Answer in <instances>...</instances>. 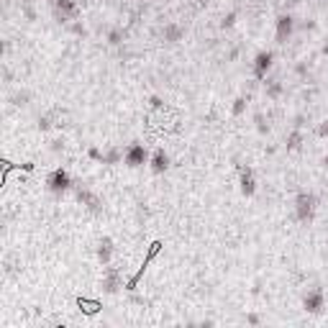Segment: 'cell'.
Listing matches in <instances>:
<instances>
[{
	"label": "cell",
	"mask_w": 328,
	"mask_h": 328,
	"mask_svg": "<svg viewBox=\"0 0 328 328\" xmlns=\"http://www.w3.org/2000/svg\"><path fill=\"white\" fill-rule=\"evenodd\" d=\"M313 213H315V198L308 195V192L298 195V200H295V216H298V221H303V223L310 221Z\"/></svg>",
	"instance_id": "obj_1"
},
{
	"label": "cell",
	"mask_w": 328,
	"mask_h": 328,
	"mask_svg": "<svg viewBox=\"0 0 328 328\" xmlns=\"http://www.w3.org/2000/svg\"><path fill=\"white\" fill-rule=\"evenodd\" d=\"M47 185L54 192H62V190L70 187V175H67L64 169H54V172L49 175V179H47Z\"/></svg>",
	"instance_id": "obj_2"
},
{
	"label": "cell",
	"mask_w": 328,
	"mask_h": 328,
	"mask_svg": "<svg viewBox=\"0 0 328 328\" xmlns=\"http://www.w3.org/2000/svg\"><path fill=\"white\" fill-rule=\"evenodd\" d=\"M146 162V149L141 144H133L128 146V151H126V164L128 167H141Z\"/></svg>",
	"instance_id": "obj_3"
},
{
	"label": "cell",
	"mask_w": 328,
	"mask_h": 328,
	"mask_svg": "<svg viewBox=\"0 0 328 328\" xmlns=\"http://www.w3.org/2000/svg\"><path fill=\"white\" fill-rule=\"evenodd\" d=\"M269 67H272V54H269V51L256 54V59H254V75L259 77V80H264V77H267Z\"/></svg>",
	"instance_id": "obj_4"
},
{
	"label": "cell",
	"mask_w": 328,
	"mask_h": 328,
	"mask_svg": "<svg viewBox=\"0 0 328 328\" xmlns=\"http://www.w3.org/2000/svg\"><path fill=\"white\" fill-rule=\"evenodd\" d=\"M305 308L310 313H321L323 310V292L321 290H310L308 295H305Z\"/></svg>",
	"instance_id": "obj_5"
},
{
	"label": "cell",
	"mask_w": 328,
	"mask_h": 328,
	"mask_svg": "<svg viewBox=\"0 0 328 328\" xmlns=\"http://www.w3.org/2000/svg\"><path fill=\"white\" fill-rule=\"evenodd\" d=\"M290 33H292V18L290 16H282L277 21V41L279 44H285L290 39Z\"/></svg>",
	"instance_id": "obj_6"
},
{
	"label": "cell",
	"mask_w": 328,
	"mask_h": 328,
	"mask_svg": "<svg viewBox=\"0 0 328 328\" xmlns=\"http://www.w3.org/2000/svg\"><path fill=\"white\" fill-rule=\"evenodd\" d=\"M56 10L62 18H75L77 16V3L75 0H56Z\"/></svg>",
	"instance_id": "obj_7"
},
{
	"label": "cell",
	"mask_w": 328,
	"mask_h": 328,
	"mask_svg": "<svg viewBox=\"0 0 328 328\" xmlns=\"http://www.w3.org/2000/svg\"><path fill=\"white\" fill-rule=\"evenodd\" d=\"M167 154L162 151V149H156L154 151V156H151V169H154V172H164V169H167Z\"/></svg>",
	"instance_id": "obj_8"
},
{
	"label": "cell",
	"mask_w": 328,
	"mask_h": 328,
	"mask_svg": "<svg viewBox=\"0 0 328 328\" xmlns=\"http://www.w3.org/2000/svg\"><path fill=\"white\" fill-rule=\"evenodd\" d=\"M241 190H244V195H252V192H254V177H252V169H241Z\"/></svg>",
	"instance_id": "obj_9"
},
{
	"label": "cell",
	"mask_w": 328,
	"mask_h": 328,
	"mask_svg": "<svg viewBox=\"0 0 328 328\" xmlns=\"http://www.w3.org/2000/svg\"><path fill=\"white\" fill-rule=\"evenodd\" d=\"M179 36H182V28H179V26H167V28H164V39H167L169 44L179 41Z\"/></svg>",
	"instance_id": "obj_10"
},
{
	"label": "cell",
	"mask_w": 328,
	"mask_h": 328,
	"mask_svg": "<svg viewBox=\"0 0 328 328\" xmlns=\"http://www.w3.org/2000/svg\"><path fill=\"white\" fill-rule=\"evenodd\" d=\"M100 259H103V262H108L110 259V241H105V244H100Z\"/></svg>",
	"instance_id": "obj_11"
},
{
	"label": "cell",
	"mask_w": 328,
	"mask_h": 328,
	"mask_svg": "<svg viewBox=\"0 0 328 328\" xmlns=\"http://www.w3.org/2000/svg\"><path fill=\"white\" fill-rule=\"evenodd\" d=\"M321 136H328V126H323V128H321Z\"/></svg>",
	"instance_id": "obj_12"
}]
</instances>
